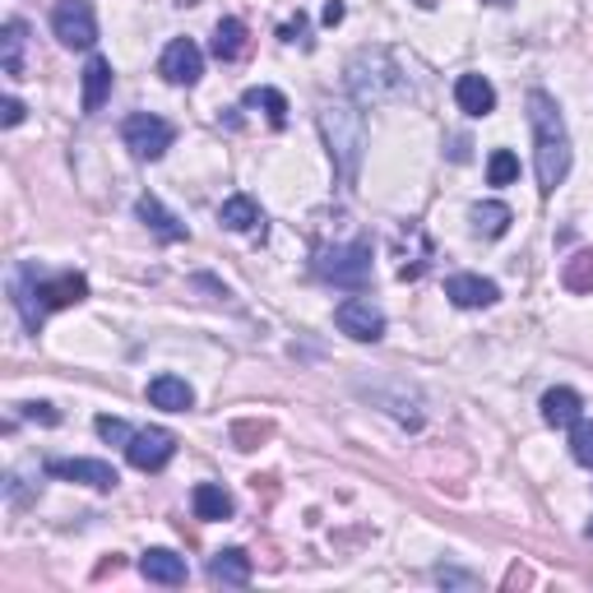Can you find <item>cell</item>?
Returning a JSON list of instances; mask_svg holds the SVG:
<instances>
[{"label": "cell", "mask_w": 593, "mask_h": 593, "mask_svg": "<svg viewBox=\"0 0 593 593\" xmlns=\"http://www.w3.org/2000/svg\"><path fill=\"white\" fill-rule=\"evenodd\" d=\"M149 404L163 408V413H186V408H195V389L182 376H153L149 381Z\"/></svg>", "instance_id": "18"}, {"label": "cell", "mask_w": 593, "mask_h": 593, "mask_svg": "<svg viewBox=\"0 0 593 593\" xmlns=\"http://www.w3.org/2000/svg\"><path fill=\"white\" fill-rule=\"evenodd\" d=\"M316 274L334 288H366L371 283V241H348V246L320 251Z\"/></svg>", "instance_id": "5"}, {"label": "cell", "mask_w": 593, "mask_h": 593, "mask_svg": "<svg viewBox=\"0 0 593 593\" xmlns=\"http://www.w3.org/2000/svg\"><path fill=\"white\" fill-rule=\"evenodd\" d=\"M529 125H534V167H538V190L552 195L570 177V130L552 94L534 89L529 94Z\"/></svg>", "instance_id": "1"}, {"label": "cell", "mask_w": 593, "mask_h": 593, "mask_svg": "<svg viewBox=\"0 0 593 593\" xmlns=\"http://www.w3.org/2000/svg\"><path fill=\"white\" fill-rule=\"evenodd\" d=\"M172 454H177V436H172L167 427H144L130 436V446H125V459H130V469H140V473H158L172 464Z\"/></svg>", "instance_id": "8"}, {"label": "cell", "mask_w": 593, "mask_h": 593, "mask_svg": "<svg viewBox=\"0 0 593 593\" xmlns=\"http://www.w3.org/2000/svg\"><path fill=\"white\" fill-rule=\"evenodd\" d=\"M158 70H163L167 84H177V89H190V84H200V75H205V52L195 47L190 37H177V42H167Z\"/></svg>", "instance_id": "10"}, {"label": "cell", "mask_w": 593, "mask_h": 593, "mask_svg": "<svg viewBox=\"0 0 593 593\" xmlns=\"http://www.w3.org/2000/svg\"><path fill=\"white\" fill-rule=\"evenodd\" d=\"M52 477H65V482H84V487H94V492H112L117 487V469L112 464H102V459H52L47 464Z\"/></svg>", "instance_id": "11"}, {"label": "cell", "mask_w": 593, "mask_h": 593, "mask_svg": "<svg viewBox=\"0 0 593 593\" xmlns=\"http://www.w3.org/2000/svg\"><path fill=\"white\" fill-rule=\"evenodd\" d=\"M510 209H505L501 200H487V205H473V228L482 237H505V228H510Z\"/></svg>", "instance_id": "24"}, {"label": "cell", "mask_w": 593, "mask_h": 593, "mask_svg": "<svg viewBox=\"0 0 593 593\" xmlns=\"http://www.w3.org/2000/svg\"><path fill=\"white\" fill-rule=\"evenodd\" d=\"M24 47H29V24L24 19H10L0 29V70L10 79H24Z\"/></svg>", "instance_id": "19"}, {"label": "cell", "mask_w": 593, "mask_h": 593, "mask_svg": "<svg viewBox=\"0 0 593 593\" xmlns=\"http://www.w3.org/2000/svg\"><path fill=\"white\" fill-rule=\"evenodd\" d=\"M334 325L343 329L348 339H358V343H376V339L385 334V316H381V306H371L366 297H348V301H339Z\"/></svg>", "instance_id": "9"}, {"label": "cell", "mask_w": 593, "mask_h": 593, "mask_svg": "<svg viewBox=\"0 0 593 593\" xmlns=\"http://www.w3.org/2000/svg\"><path fill=\"white\" fill-rule=\"evenodd\" d=\"M348 94H353L362 107L366 102H394V98L408 94V75L385 47H362V52H353V61H348Z\"/></svg>", "instance_id": "3"}, {"label": "cell", "mask_w": 593, "mask_h": 593, "mask_svg": "<svg viewBox=\"0 0 593 593\" xmlns=\"http://www.w3.org/2000/svg\"><path fill=\"white\" fill-rule=\"evenodd\" d=\"M561 283H565L570 293H593V251L570 255L565 270H561Z\"/></svg>", "instance_id": "26"}, {"label": "cell", "mask_w": 593, "mask_h": 593, "mask_svg": "<svg viewBox=\"0 0 593 593\" xmlns=\"http://www.w3.org/2000/svg\"><path fill=\"white\" fill-rule=\"evenodd\" d=\"M580 417H584L580 389L557 385V389H547V394H542V422H547V427H575Z\"/></svg>", "instance_id": "16"}, {"label": "cell", "mask_w": 593, "mask_h": 593, "mask_svg": "<svg viewBox=\"0 0 593 593\" xmlns=\"http://www.w3.org/2000/svg\"><path fill=\"white\" fill-rule=\"evenodd\" d=\"M10 293H14V306H19V316H24V325L37 334L42 320H47L52 311H65V306H79L84 297H89V278H84V274L37 278V270L24 265V270H14Z\"/></svg>", "instance_id": "2"}, {"label": "cell", "mask_w": 593, "mask_h": 593, "mask_svg": "<svg viewBox=\"0 0 593 593\" xmlns=\"http://www.w3.org/2000/svg\"><path fill=\"white\" fill-rule=\"evenodd\" d=\"M19 417H29V422H42V427H56L61 413L52 404H19Z\"/></svg>", "instance_id": "30"}, {"label": "cell", "mask_w": 593, "mask_h": 593, "mask_svg": "<svg viewBox=\"0 0 593 593\" xmlns=\"http://www.w3.org/2000/svg\"><path fill=\"white\" fill-rule=\"evenodd\" d=\"M570 454H575V464L593 469V422L589 417H580V422L570 427Z\"/></svg>", "instance_id": "28"}, {"label": "cell", "mask_w": 593, "mask_h": 593, "mask_svg": "<svg viewBox=\"0 0 593 593\" xmlns=\"http://www.w3.org/2000/svg\"><path fill=\"white\" fill-rule=\"evenodd\" d=\"M487 6H510V0H487Z\"/></svg>", "instance_id": "34"}, {"label": "cell", "mask_w": 593, "mask_h": 593, "mask_svg": "<svg viewBox=\"0 0 593 593\" xmlns=\"http://www.w3.org/2000/svg\"><path fill=\"white\" fill-rule=\"evenodd\" d=\"M209 580L213 584H228V589L251 584V557L241 552V547H223V552L209 561Z\"/></svg>", "instance_id": "21"}, {"label": "cell", "mask_w": 593, "mask_h": 593, "mask_svg": "<svg viewBox=\"0 0 593 593\" xmlns=\"http://www.w3.org/2000/svg\"><path fill=\"white\" fill-rule=\"evenodd\" d=\"M121 140L140 163H158L163 153L172 149V140H177V130H172V121L153 117V112H135V117H125Z\"/></svg>", "instance_id": "6"}, {"label": "cell", "mask_w": 593, "mask_h": 593, "mask_svg": "<svg viewBox=\"0 0 593 593\" xmlns=\"http://www.w3.org/2000/svg\"><path fill=\"white\" fill-rule=\"evenodd\" d=\"M19 121H24V102H19V98L10 94L6 102H0V125L10 130V125H19Z\"/></svg>", "instance_id": "31"}, {"label": "cell", "mask_w": 593, "mask_h": 593, "mask_svg": "<svg viewBox=\"0 0 593 593\" xmlns=\"http://www.w3.org/2000/svg\"><path fill=\"white\" fill-rule=\"evenodd\" d=\"M135 213L144 218V223H149V232L158 237L163 246H177V241H186V237H190V232H186V223H182V218L172 213V209H163V200H158V195H140Z\"/></svg>", "instance_id": "14"}, {"label": "cell", "mask_w": 593, "mask_h": 593, "mask_svg": "<svg viewBox=\"0 0 593 593\" xmlns=\"http://www.w3.org/2000/svg\"><path fill=\"white\" fill-rule=\"evenodd\" d=\"M441 584H473V575H459V570H436Z\"/></svg>", "instance_id": "32"}, {"label": "cell", "mask_w": 593, "mask_h": 593, "mask_svg": "<svg viewBox=\"0 0 593 593\" xmlns=\"http://www.w3.org/2000/svg\"><path fill=\"white\" fill-rule=\"evenodd\" d=\"M218 223L228 232H265V218H260V205L251 195H228L223 209H218Z\"/></svg>", "instance_id": "20"}, {"label": "cell", "mask_w": 593, "mask_h": 593, "mask_svg": "<svg viewBox=\"0 0 593 593\" xmlns=\"http://www.w3.org/2000/svg\"><path fill=\"white\" fill-rule=\"evenodd\" d=\"M107 98H112V61L89 56V65H84V117L102 112Z\"/></svg>", "instance_id": "17"}, {"label": "cell", "mask_w": 593, "mask_h": 593, "mask_svg": "<svg viewBox=\"0 0 593 593\" xmlns=\"http://www.w3.org/2000/svg\"><path fill=\"white\" fill-rule=\"evenodd\" d=\"M487 182L492 186H510V182H519V158L510 149H496L492 158H487Z\"/></svg>", "instance_id": "27"}, {"label": "cell", "mask_w": 593, "mask_h": 593, "mask_svg": "<svg viewBox=\"0 0 593 593\" xmlns=\"http://www.w3.org/2000/svg\"><path fill=\"white\" fill-rule=\"evenodd\" d=\"M98 436H102V441H112V446H130V436H135V431H130L121 417H98Z\"/></svg>", "instance_id": "29"}, {"label": "cell", "mask_w": 593, "mask_h": 593, "mask_svg": "<svg viewBox=\"0 0 593 593\" xmlns=\"http://www.w3.org/2000/svg\"><path fill=\"white\" fill-rule=\"evenodd\" d=\"M241 52H246V24H241V19H218V29H213V56L218 61H237Z\"/></svg>", "instance_id": "23"}, {"label": "cell", "mask_w": 593, "mask_h": 593, "mask_svg": "<svg viewBox=\"0 0 593 593\" xmlns=\"http://www.w3.org/2000/svg\"><path fill=\"white\" fill-rule=\"evenodd\" d=\"M454 102H459V112H469V117H492V112H496V89H492V79H482V75H459V79H454Z\"/></svg>", "instance_id": "15"}, {"label": "cell", "mask_w": 593, "mask_h": 593, "mask_svg": "<svg viewBox=\"0 0 593 593\" xmlns=\"http://www.w3.org/2000/svg\"><path fill=\"white\" fill-rule=\"evenodd\" d=\"M190 510H195V519H232L237 501L218 487V482H200V487L190 492Z\"/></svg>", "instance_id": "22"}, {"label": "cell", "mask_w": 593, "mask_h": 593, "mask_svg": "<svg viewBox=\"0 0 593 593\" xmlns=\"http://www.w3.org/2000/svg\"><path fill=\"white\" fill-rule=\"evenodd\" d=\"M241 102H246V107H260V112L270 117V125H274V130L288 125V98H283L278 89H251Z\"/></svg>", "instance_id": "25"}, {"label": "cell", "mask_w": 593, "mask_h": 593, "mask_svg": "<svg viewBox=\"0 0 593 593\" xmlns=\"http://www.w3.org/2000/svg\"><path fill=\"white\" fill-rule=\"evenodd\" d=\"M52 33L61 37V47L70 52H89L98 42V14L89 0H61L52 10Z\"/></svg>", "instance_id": "7"}, {"label": "cell", "mask_w": 593, "mask_h": 593, "mask_svg": "<svg viewBox=\"0 0 593 593\" xmlns=\"http://www.w3.org/2000/svg\"><path fill=\"white\" fill-rule=\"evenodd\" d=\"M339 19H343V6H339V0H329V6H325V24H329V29H334V24H339Z\"/></svg>", "instance_id": "33"}, {"label": "cell", "mask_w": 593, "mask_h": 593, "mask_svg": "<svg viewBox=\"0 0 593 593\" xmlns=\"http://www.w3.org/2000/svg\"><path fill=\"white\" fill-rule=\"evenodd\" d=\"M320 130L329 140V158L339 163L343 182H358L362 149H366V117L358 112V102H325L320 107Z\"/></svg>", "instance_id": "4"}, {"label": "cell", "mask_w": 593, "mask_h": 593, "mask_svg": "<svg viewBox=\"0 0 593 593\" xmlns=\"http://www.w3.org/2000/svg\"><path fill=\"white\" fill-rule=\"evenodd\" d=\"M446 297L459 306V311H482V306H496L501 288L482 274H450L446 278Z\"/></svg>", "instance_id": "12"}, {"label": "cell", "mask_w": 593, "mask_h": 593, "mask_svg": "<svg viewBox=\"0 0 593 593\" xmlns=\"http://www.w3.org/2000/svg\"><path fill=\"white\" fill-rule=\"evenodd\" d=\"M140 575L149 580V584H163V589H177V584H186V557H177L172 547H149V552L140 557Z\"/></svg>", "instance_id": "13"}]
</instances>
